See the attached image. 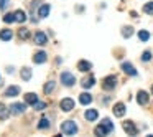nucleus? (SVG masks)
Masks as SVG:
<instances>
[{
	"instance_id": "obj_34",
	"label": "nucleus",
	"mask_w": 153,
	"mask_h": 137,
	"mask_svg": "<svg viewBox=\"0 0 153 137\" xmlns=\"http://www.w3.org/2000/svg\"><path fill=\"white\" fill-rule=\"evenodd\" d=\"M8 2L10 0H0V10H5L8 7Z\"/></svg>"
},
{
	"instance_id": "obj_31",
	"label": "nucleus",
	"mask_w": 153,
	"mask_h": 137,
	"mask_svg": "<svg viewBox=\"0 0 153 137\" xmlns=\"http://www.w3.org/2000/svg\"><path fill=\"white\" fill-rule=\"evenodd\" d=\"M4 22H5V23H13V22H15L13 13H7V15L4 17Z\"/></svg>"
},
{
	"instance_id": "obj_13",
	"label": "nucleus",
	"mask_w": 153,
	"mask_h": 137,
	"mask_svg": "<svg viewBox=\"0 0 153 137\" xmlns=\"http://www.w3.org/2000/svg\"><path fill=\"white\" fill-rule=\"evenodd\" d=\"M33 61L36 64H43L45 61H46V53H45V51H38V53H35Z\"/></svg>"
},
{
	"instance_id": "obj_33",
	"label": "nucleus",
	"mask_w": 153,
	"mask_h": 137,
	"mask_svg": "<svg viewBox=\"0 0 153 137\" xmlns=\"http://www.w3.org/2000/svg\"><path fill=\"white\" fill-rule=\"evenodd\" d=\"M152 60V53L150 51H145V53L142 55V61H150Z\"/></svg>"
},
{
	"instance_id": "obj_7",
	"label": "nucleus",
	"mask_w": 153,
	"mask_h": 137,
	"mask_svg": "<svg viewBox=\"0 0 153 137\" xmlns=\"http://www.w3.org/2000/svg\"><path fill=\"white\" fill-rule=\"evenodd\" d=\"M122 71H123V73H127L128 76H137V70H135V66H132V63H128V61L122 63Z\"/></svg>"
},
{
	"instance_id": "obj_36",
	"label": "nucleus",
	"mask_w": 153,
	"mask_h": 137,
	"mask_svg": "<svg viewBox=\"0 0 153 137\" xmlns=\"http://www.w3.org/2000/svg\"><path fill=\"white\" fill-rule=\"evenodd\" d=\"M146 137H153V136H146Z\"/></svg>"
},
{
	"instance_id": "obj_32",
	"label": "nucleus",
	"mask_w": 153,
	"mask_h": 137,
	"mask_svg": "<svg viewBox=\"0 0 153 137\" xmlns=\"http://www.w3.org/2000/svg\"><path fill=\"white\" fill-rule=\"evenodd\" d=\"M33 107H35V111H43L45 107H46V103H41V101H38V103L35 104Z\"/></svg>"
},
{
	"instance_id": "obj_3",
	"label": "nucleus",
	"mask_w": 153,
	"mask_h": 137,
	"mask_svg": "<svg viewBox=\"0 0 153 137\" xmlns=\"http://www.w3.org/2000/svg\"><path fill=\"white\" fill-rule=\"evenodd\" d=\"M61 83L64 84V86H74L76 84V78L73 76V73H69V71H64V73H61Z\"/></svg>"
},
{
	"instance_id": "obj_8",
	"label": "nucleus",
	"mask_w": 153,
	"mask_h": 137,
	"mask_svg": "<svg viewBox=\"0 0 153 137\" xmlns=\"http://www.w3.org/2000/svg\"><path fill=\"white\" fill-rule=\"evenodd\" d=\"M25 109H27V104H22V103H13L10 106L12 114H22V112H25Z\"/></svg>"
},
{
	"instance_id": "obj_28",
	"label": "nucleus",
	"mask_w": 153,
	"mask_h": 137,
	"mask_svg": "<svg viewBox=\"0 0 153 137\" xmlns=\"http://www.w3.org/2000/svg\"><path fill=\"white\" fill-rule=\"evenodd\" d=\"M30 78H31V70L30 68H23V70H22V79L28 81Z\"/></svg>"
},
{
	"instance_id": "obj_4",
	"label": "nucleus",
	"mask_w": 153,
	"mask_h": 137,
	"mask_svg": "<svg viewBox=\"0 0 153 137\" xmlns=\"http://www.w3.org/2000/svg\"><path fill=\"white\" fill-rule=\"evenodd\" d=\"M122 127H123V130H125L128 136H132V137H135L137 134H138V129L135 127V124H133L132 121H125V122L122 124Z\"/></svg>"
},
{
	"instance_id": "obj_29",
	"label": "nucleus",
	"mask_w": 153,
	"mask_h": 137,
	"mask_svg": "<svg viewBox=\"0 0 153 137\" xmlns=\"http://www.w3.org/2000/svg\"><path fill=\"white\" fill-rule=\"evenodd\" d=\"M138 38H140L142 41H148V40H150V33H148L146 30H140V31H138Z\"/></svg>"
},
{
	"instance_id": "obj_24",
	"label": "nucleus",
	"mask_w": 153,
	"mask_h": 137,
	"mask_svg": "<svg viewBox=\"0 0 153 137\" xmlns=\"http://www.w3.org/2000/svg\"><path fill=\"white\" fill-rule=\"evenodd\" d=\"M132 33H133V27H123L122 28V35H123V38H130L132 37Z\"/></svg>"
},
{
	"instance_id": "obj_22",
	"label": "nucleus",
	"mask_w": 153,
	"mask_h": 137,
	"mask_svg": "<svg viewBox=\"0 0 153 137\" xmlns=\"http://www.w3.org/2000/svg\"><path fill=\"white\" fill-rule=\"evenodd\" d=\"M54 86H56V83H54V81H48V83L45 84V88H43L45 94H51L54 91Z\"/></svg>"
},
{
	"instance_id": "obj_6",
	"label": "nucleus",
	"mask_w": 153,
	"mask_h": 137,
	"mask_svg": "<svg viewBox=\"0 0 153 137\" xmlns=\"http://www.w3.org/2000/svg\"><path fill=\"white\" fill-rule=\"evenodd\" d=\"M59 107L64 111V112H68V111H73V107H74V101L71 99V97H64V99L59 103Z\"/></svg>"
},
{
	"instance_id": "obj_17",
	"label": "nucleus",
	"mask_w": 153,
	"mask_h": 137,
	"mask_svg": "<svg viewBox=\"0 0 153 137\" xmlns=\"http://www.w3.org/2000/svg\"><path fill=\"white\" fill-rule=\"evenodd\" d=\"M79 103L84 104V106H87V104L92 103V96H91L89 93H82V94L79 96Z\"/></svg>"
},
{
	"instance_id": "obj_27",
	"label": "nucleus",
	"mask_w": 153,
	"mask_h": 137,
	"mask_svg": "<svg viewBox=\"0 0 153 137\" xmlns=\"http://www.w3.org/2000/svg\"><path fill=\"white\" fill-rule=\"evenodd\" d=\"M7 117H8V111H7V107H5V104L0 103V119L4 121V119H7Z\"/></svg>"
},
{
	"instance_id": "obj_30",
	"label": "nucleus",
	"mask_w": 153,
	"mask_h": 137,
	"mask_svg": "<svg viewBox=\"0 0 153 137\" xmlns=\"http://www.w3.org/2000/svg\"><path fill=\"white\" fill-rule=\"evenodd\" d=\"M143 12L148 15H153V2H148V4L143 5Z\"/></svg>"
},
{
	"instance_id": "obj_12",
	"label": "nucleus",
	"mask_w": 153,
	"mask_h": 137,
	"mask_svg": "<svg viewBox=\"0 0 153 137\" xmlns=\"http://www.w3.org/2000/svg\"><path fill=\"white\" fill-rule=\"evenodd\" d=\"M84 117H86L89 122H92V121H96L97 117H99V112H97L96 109H87L86 112H84Z\"/></svg>"
},
{
	"instance_id": "obj_5",
	"label": "nucleus",
	"mask_w": 153,
	"mask_h": 137,
	"mask_svg": "<svg viewBox=\"0 0 153 137\" xmlns=\"http://www.w3.org/2000/svg\"><path fill=\"white\" fill-rule=\"evenodd\" d=\"M137 101H138V104L140 106H146V104L150 103V96H148V93L146 91H138L137 93Z\"/></svg>"
},
{
	"instance_id": "obj_35",
	"label": "nucleus",
	"mask_w": 153,
	"mask_h": 137,
	"mask_svg": "<svg viewBox=\"0 0 153 137\" xmlns=\"http://www.w3.org/2000/svg\"><path fill=\"white\" fill-rule=\"evenodd\" d=\"M54 137H61V134H56V136H54Z\"/></svg>"
},
{
	"instance_id": "obj_25",
	"label": "nucleus",
	"mask_w": 153,
	"mask_h": 137,
	"mask_svg": "<svg viewBox=\"0 0 153 137\" xmlns=\"http://www.w3.org/2000/svg\"><path fill=\"white\" fill-rule=\"evenodd\" d=\"M100 124H102V126L105 127V129L109 130V132H112V130H114V124H112V121L107 119V117H105V119H102V122H100Z\"/></svg>"
},
{
	"instance_id": "obj_19",
	"label": "nucleus",
	"mask_w": 153,
	"mask_h": 137,
	"mask_svg": "<svg viewBox=\"0 0 153 137\" xmlns=\"http://www.w3.org/2000/svg\"><path fill=\"white\" fill-rule=\"evenodd\" d=\"M12 37H13V31L12 30H7V28H5V30H0V40L8 41Z\"/></svg>"
},
{
	"instance_id": "obj_20",
	"label": "nucleus",
	"mask_w": 153,
	"mask_h": 137,
	"mask_svg": "<svg viewBox=\"0 0 153 137\" xmlns=\"http://www.w3.org/2000/svg\"><path fill=\"white\" fill-rule=\"evenodd\" d=\"M94 134H96L97 137H105L107 134H109V130H107L105 127H104L102 124H100V126H97V127H96V130H94Z\"/></svg>"
},
{
	"instance_id": "obj_10",
	"label": "nucleus",
	"mask_w": 153,
	"mask_h": 137,
	"mask_svg": "<svg viewBox=\"0 0 153 137\" xmlns=\"http://www.w3.org/2000/svg\"><path fill=\"white\" fill-rule=\"evenodd\" d=\"M33 40H35V43H36V45H45L48 41V38H46V35H45L43 31H36L35 37H33Z\"/></svg>"
},
{
	"instance_id": "obj_16",
	"label": "nucleus",
	"mask_w": 153,
	"mask_h": 137,
	"mask_svg": "<svg viewBox=\"0 0 153 137\" xmlns=\"http://www.w3.org/2000/svg\"><path fill=\"white\" fill-rule=\"evenodd\" d=\"M13 17H15V22H17V23H23V22L27 20V13H25L23 10L13 12Z\"/></svg>"
},
{
	"instance_id": "obj_14",
	"label": "nucleus",
	"mask_w": 153,
	"mask_h": 137,
	"mask_svg": "<svg viewBox=\"0 0 153 137\" xmlns=\"http://www.w3.org/2000/svg\"><path fill=\"white\" fill-rule=\"evenodd\" d=\"M25 103L35 106V104L38 103V96H36L35 93H27V94H25Z\"/></svg>"
},
{
	"instance_id": "obj_18",
	"label": "nucleus",
	"mask_w": 153,
	"mask_h": 137,
	"mask_svg": "<svg viewBox=\"0 0 153 137\" xmlns=\"http://www.w3.org/2000/svg\"><path fill=\"white\" fill-rule=\"evenodd\" d=\"M48 13H50V5H41L40 8H38V17L40 18H46L48 17Z\"/></svg>"
},
{
	"instance_id": "obj_26",
	"label": "nucleus",
	"mask_w": 153,
	"mask_h": 137,
	"mask_svg": "<svg viewBox=\"0 0 153 137\" xmlns=\"http://www.w3.org/2000/svg\"><path fill=\"white\" fill-rule=\"evenodd\" d=\"M38 127H40V129H43V130H46L48 127H50V121L43 116V117H41V121L38 122Z\"/></svg>"
},
{
	"instance_id": "obj_1",
	"label": "nucleus",
	"mask_w": 153,
	"mask_h": 137,
	"mask_svg": "<svg viewBox=\"0 0 153 137\" xmlns=\"http://www.w3.org/2000/svg\"><path fill=\"white\" fill-rule=\"evenodd\" d=\"M61 132L66 134V136H74L77 132V126L73 122V121H64L61 124Z\"/></svg>"
},
{
	"instance_id": "obj_15",
	"label": "nucleus",
	"mask_w": 153,
	"mask_h": 137,
	"mask_svg": "<svg viewBox=\"0 0 153 137\" xmlns=\"http://www.w3.org/2000/svg\"><path fill=\"white\" fill-rule=\"evenodd\" d=\"M77 68H79V71H82V73H87V71H91L92 64H91L89 61H86V60H81L79 63H77Z\"/></svg>"
},
{
	"instance_id": "obj_23",
	"label": "nucleus",
	"mask_w": 153,
	"mask_h": 137,
	"mask_svg": "<svg viewBox=\"0 0 153 137\" xmlns=\"http://www.w3.org/2000/svg\"><path fill=\"white\" fill-rule=\"evenodd\" d=\"M18 38H20V40H28V38H30V31H28L27 28H20V30H18Z\"/></svg>"
},
{
	"instance_id": "obj_11",
	"label": "nucleus",
	"mask_w": 153,
	"mask_h": 137,
	"mask_svg": "<svg viewBox=\"0 0 153 137\" xmlns=\"http://www.w3.org/2000/svg\"><path fill=\"white\" fill-rule=\"evenodd\" d=\"M114 114H115L117 117H122L123 114H125V104H123V103H117L115 106H114Z\"/></svg>"
},
{
	"instance_id": "obj_37",
	"label": "nucleus",
	"mask_w": 153,
	"mask_h": 137,
	"mask_svg": "<svg viewBox=\"0 0 153 137\" xmlns=\"http://www.w3.org/2000/svg\"><path fill=\"white\" fill-rule=\"evenodd\" d=\"M152 93H153V86H152Z\"/></svg>"
},
{
	"instance_id": "obj_2",
	"label": "nucleus",
	"mask_w": 153,
	"mask_h": 137,
	"mask_svg": "<svg viewBox=\"0 0 153 137\" xmlns=\"http://www.w3.org/2000/svg\"><path fill=\"white\" fill-rule=\"evenodd\" d=\"M115 86H117V76H114V74H110V76L104 78V81H102V88H104V89H107V91H112Z\"/></svg>"
},
{
	"instance_id": "obj_9",
	"label": "nucleus",
	"mask_w": 153,
	"mask_h": 137,
	"mask_svg": "<svg viewBox=\"0 0 153 137\" xmlns=\"http://www.w3.org/2000/svg\"><path fill=\"white\" fill-rule=\"evenodd\" d=\"M94 84H96V78L92 76V74H89L87 78H84L82 81H81V86L84 88V89H89V88H92Z\"/></svg>"
},
{
	"instance_id": "obj_21",
	"label": "nucleus",
	"mask_w": 153,
	"mask_h": 137,
	"mask_svg": "<svg viewBox=\"0 0 153 137\" xmlns=\"http://www.w3.org/2000/svg\"><path fill=\"white\" fill-rule=\"evenodd\" d=\"M17 94H20V88L18 86H10L5 91V96H17Z\"/></svg>"
}]
</instances>
